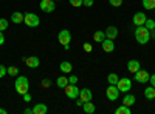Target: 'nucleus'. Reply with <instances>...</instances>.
Returning <instances> with one entry per match:
<instances>
[{
	"mask_svg": "<svg viewBox=\"0 0 155 114\" xmlns=\"http://www.w3.org/2000/svg\"><path fill=\"white\" fill-rule=\"evenodd\" d=\"M135 40L140 43V45H146L149 40H150V31L144 26H137V29H135Z\"/></svg>",
	"mask_w": 155,
	"mask_h": 114,
	"instance_id": "f257e3e1",
	"label": "nucleus"
},
{
	"mask_svg": "<svg viewBox=\"0 0 155 114\" xmlns=\"http://www.w3.org/2000/svg\"><path fill=\"white\" fill-rule=\"evenodd\" d=\"M23 23L30 28H37L39 25H41V19H39V16L34 14V12H27L23 17Z\"/></svg>",
	"mask_w": 155,
	"mask_h": 114,
	"instance_id": "f03ea898",
	"label": "nucleus"
},
{
	"mask_svg": "<svg viewBox=\"0 0 155 114\" xmlns=\"http://www.w3.org/2000/svg\"><path fill=\"white\" fill-rule=\"evenodd\" d=\"M116 86H118L120 93H127L132 90V80L127 79V77H123V79H118V83H116Z\"/></svg>",
	"mask_w": 155,
	"mask_h": 114,
	"instance_id": "7ed1b4c3",
	"label": "nucleus"
},
{
	"mask_svg": "<svg viewBox=\"0 0 155 114\" xmlns=\"http://www.w3.org/2000/svg\"><path fill=\"white\" fill-rule=\"evenodd\" d=\"M58 40H59V43H61L62 46L70 45V42H71V32H70L68 29H62V31H59V34H58Z\"/></svg>",
	"mask_w": 155,
	"mask_h": 114,
	"instance_id": "20e7f679",
	"label": "nucleus"
},
{
	"mask_svg": "<svg viewBox=\"0 0 155 114\" xmlns=\"http://www.w3.org/2000/svg\"><path fill=\"white\" fill-rule=\"evenodd\" d=\"M64 90H65V96L68 99H78V97H79V88H78V85L68 83Z\"/></svg>",
	"mask_w": 155,
	"mask_h": 114,
	"instance_id": "39448f33",
	"label": "nucleus"
},
{
	"mask_svg": "<svg viewBox=\"0 0 155 114\" xmlns=\"http://www.w3.org/2000/svg\"><path fill=\"white\" fill-rule=\"evenodd\" d=\"M120 90H118V86L116 85H109V88L106 90V96H107V99L109 100H112V102H115L116 99L120 97Z\"/></svg>",
	"mask_w": 155,
	"mask_h": 114,
	"instance_id": "423d86ee",
	"label": "nucleus"
},
{
	"mask_svg": "<svg viewBox=\"0 0 155 114\" xmlns=\"http://www.w3.org/2000/svg\"><path fill=\"white\" fill-rule=\"evenodd\" d=\"M147 20V16L144 14V12H135V16L132 19V23L135 25V26H143V25L146 23Z\"/></svg>",
	"mask_w": 155,
	"mask_h": 114,
	"instance_id": "0eeeda50",
	"label": "nucleus"
},
{
	"mask_svg": "<svg viewBox=\"0 0 155 114\" xmlns=\"http://www.w3.org/2000/svg\"><path fill=\"white\" fill-rule=\"evenodd\" d=\"M149 77H150V74H149L147 71H144V69H138V71L135 72V80H137L138 83H146V82H149Z\"/></svg>",
	"mask_w": 155,
	"mask_h": 114,
	"instance_id": "6e6552de",
	"label": "nucleus"
},
{
	"mask_svg": "<svg viewBox=\"0 0 155 114\" xmlns=\"http://www.w3.org/2000/svg\"><path fill=\"white\" fill-rule=\"evenodd\" d=\"M41 9L44 12H53L56 9L54 0H41Z\"/></svg>",
	"mask_w": 155,
	"mask_h": 114,
	"instance_id": "1a4fd4ad",
	"label": "nucleus"
},
{
	"mask_svg": "<svg viewBox=\"0 0 155 114\" xmlns=\"http://www.w3.org/2000/svg\"><path fill=\"white\" fill-rule=\"evenodd\" d=\"M25 63H27L28 68H37L39 65H41V59H39L37 56H31V57H27L25 59Z\"/></svg>",
	"mask_w": 155,
	"mask_h": 114,
	"instance_id": "9d476101",
	"label": "nucleus"
},
{
	"mask_svg": "<svg viewBox=\"0 0 155 114\" xmlns=\"http://www.w3.org/2000/svg\"><path fill=\"white\" fill-rule=\"evenodd\" d=\"M93 97V93L88 90V88H82V90H79V99L82 100V102H88V100H92Z\"/></svg>",
	"mask_w": 155,
	"mask_h": 114,
	"instance_id": "9b49d317",
	"label": "nucleus"
},
{
	"mask_svg": "<svg viewBox=\"0 0 155 114\" xmlns=\"http://www.w3.org/2000/svg\"><path fill=\"white\" fill-rule=\"evenodd\" d=\"M101 45H102V49H104L106 53H113L115 51V42L110 40V39H104L101 42Z\"/></svg>",
	"mask_w": 155,
	"mask_h": 114,
	"instance_id": "f8f14e48",
	"label": "nucleus"
},
{
	"mask_svg": "<svg viewBox=\"0 0 155 114\" xmlns=\"http://www.w3.org/2000/svg\"><path fill=\"white\" fill-rule=\"evenodd\" d=\"M140 66H141V65H140V62L135 60V59H132V60H129V62H127V71H129V72H132V74H135L138 69H141Z\"/></svg>",
	"mask_w": 155,
	"mask_h": 114,
	"instance_id": "ddd939ff",
	"label": "nucleus"
},
{
	"mask_svg": "<svg viewBox=\"0 0 155 114\" xmlns=\"http://www.w3.org/2000/svg\"><path fill=\"white\" fill-rule=\"evenodd\" d=\"M104 32H106V39H110V40H115L118 37V28L116 26H109Z\"/></svg>",
	"mask_w": 155,
	"mask_h": 114,
	"instance_id": "4468645a",
	"label": "nucleus"
},
{
	"mask_svg": "<svg viewBox=\"0 0 155 114\" xmlns=\"http://www.w3.org/2000/svg\"><path fill=\"white\" fill-rule=\"evenodd\" d=\"M48 112V106L45 103H36L33 106V114H47Z\"/></svg>",
	"mask_w": 155,
	"mask_h": 114,
	"instance_id": "2eb2a0df",
	"label": "nucleus"
},
{
	"mask_svg": "<svg viewBox=\"0 0 155 114\" xmlns=\"http://www.w3.org/2000/svg\"><path fill=\"white\" fill-rule=\"evenodd\" d=\"M82 109H84L85 114H93L96 111V106H95V103H92V100H88V102H84Z\"/></svg>",
	"mask_w": 155,
	"mask_h": 114,
	"instance_id": "dca6fc26",
	"label": "nucleus"
},
{
	"mask_svg": "<svg viewBox=\"0 0 155 114\" xmlns=\"http://www.w3.org/2000/svg\"><path fill=\"white\" fill-rule=\"evenodd\" d=\"M23 17H25V14H22V12L16 11V12H12V14H11V22L16 23V25H19V23L23 22Z\"/></svg>",
	"mask_w": 155,
	"mask_h": 114,
	"instance_id": "f3484780",
	"label": "nucleus"
},
{
	"mask_svg": "<svg viewBox=\"0 0 155 114\" xmlns=\"http://www.w3.org/2000/svg\"><path fill=\"white\" fill-rule=\"evenodd\" d=\"M28 90H30V83H17V85H16V91H17L20 96L27 94Z\"/></svg>",
	"mask_w": 155,
	"mask_h": 114,
	"instance_id": "a211bd4d",
	"label": "nucleus"
},
{
	"mask_svg": "<svg viewBox=\"0 0 155 114\" xmlns=\"http://www.w3.org/2000/svg\"><path fill=\"white\" fill-rule=\"evenodd\" d=\"M135 96L134 94H127L126 93V96H124V99H123V105H126V106H132L134 103H135Z\"/></svg>",
	"mask_w": 155,
	"mask_h": 114,
	"instance_id": "6ab92c4d",
	"label": "nucleus"
},
{
	"mask_svg": "<svg viewBox=\"0 0 155 114\" xmlns=\"http://www.w3.org/2000/svg\"><path fill=\"white\" fill-rule=\"evenodd\" d=\"M61 71L62 72H65V74H68V72H71V69H73V65H71V63L70 62H67V60H64L62 63H61Z\"/></svg>",
	"mask_w": 155,
	"mask_h": 114,
	"instance_id": "aec40b11",
	"label": "nucleus"
},
{
	"mask_svg": "<svg viewBox=\"0 0 155 114\" xmlns=\"http://www.w3.org/2000/svg\"><path fill=\"white\" fill-rule=\"evenodd\" d=\"M104 39H106V32H104V31L98 29V31H95V32H93V40H95V42L101 43Z\"/></svg>",
	"mask_w": 155,
	"mask_h": 114,
	"instance_id": "412c9836",
	"label": "nucleus"
},
{
	"mask_svg": "<svg viewBox=\"0 0 155 114\" xmlns=\"http://www.w3.org/2000/svg\"><path fill=\"white\" fill-rule=\"evenodd\" d=\"M144 97L146 99H149V100H152V99H155V86H147L146 90H144Z\"/></svg>",
	"mask_w": 155,
	"mask_h": 114,
	"instance_id": "4be33fe9",
	"label": "nucleus"
},
{
	"mask_svg": "<svg viewBox=\"0 0 155 114\" xmlns=\"http://www.w3.org/2000/svg\"><path fill=\"white\" fill-rule=\"evenodd\" d=\"M56 85L64 90V88L68 85V77H65V75H61V77H58V79H56Z\"/></svg>",
	"mask_w": 155,
	"mask_h": 114,
	"instance_id": "5701e85b",
	"label": "nucleus"
},
{
	"mask_svg": "<svg viewBox=\"0 0 155 114\" xmlns=\"http://www.w3.org/2000/svg\"><path fill=\"white\" fill-rule=\"evenodd\" d=\"M115 114H132L130 111V106H126V105H121L115 109Z\"/></svg>",
	"mask_w": 155,
	"mask_h": 114,
	"instance_id": "b1692460",
	"label": "nucleus"
},
{
	"mask_svg": "<svg viewBox=\"0 0 155 114\" xmlns=\"http://www.w3.org/2000/svg\"><path fill=\"white\" fill-rule=\"evenodd\" d=\"M143 6L144 9H149V11L155 9V0H143Z\"/></svg>",
	"mask_w": 155,
	"mask_h": 114,
	"instance_id": "393cba45",
	"label": "nucleus"
},
{
	"mask_svg": "<svg viewBox=\"0 0 155 114\" xmlns=\"http://www.w3.org/2000/svg\"><path fill=\"white\" fill-rule=\"evenodd\" d=\"M118 75H116L115 72H110L109 75H107V82L110 83V85H116V83H118Z\"/></svg>",
	"mask_w": 155,
	"mask_h": 114,
	"instance_id": "a878e982",
	"label": "nucleus"
},
{
	"mask_svg": "<svg viewBox=\"0 0 155 114\" xmlns=\"http://www.w3.org/2000/svg\"><path fill=\"white\" fill-rule=\"evenodd\" d=\"M8 74L12 75V77H16V75H19V68L17 66H8Z\"/></svg>",
	"mask_w": 155,
	"mask_h": 114,
	"instance_id": "bb28decb",
	"label": "nucleus"
},
{
	"mask_svg": "<svg viewBox=\"0 0 155 114\" xmlns=\"http://www.w3.org/2000/svg\"><path fill=\"white\" fill-rule=\"evenodd\" d=\"M144 26H146L149 31H153V29H155V20L147 19V20H146V23H144Z\"/></svg>",
	"mask_w": 155,
	"mask_h": 114,
	"instance_id": "cd10ccee",
	"label": "nucleus"
},
{
	"mask_svg": "<svg viewBox=\"0 0 155 114\" xmlns=\"http://www.w3.org/2000/svg\"><path fill=\"white\" fill-rule=\"evenodd\" d=\"M70 5L73 8H81L84 6V0H70Z\"/></svg>",
	"mask_w": 155,
	"mask_h": 114,
	"instance_id": "c85d7f7f",
	"label": "nucleus"
},
{
	"mask_svg": "<svg viewBox=\"0 0 155 114\" xmlns=\"http://www.w3.org/2000/svg\"><path fill=\"white\" fill-rule=\"evenodd\" d=\"M8 25H9V22L6 19H0V31L8 29Z\"/></svg>",
	"mask_w": 155,
	"mask_h": 114,
	"instance_id": "c756f323",
	"label": "nucleus"
},
{
	"mask_svg": "<svg viewBox=\"0 0 155 114\" xmlns=\"http://www.w3.org/2000/svg\"><path fill=\"white\" fill-rule=\"evenodd\" d=\"M17 83H30V82H28V79L25 77V75H17L16 77V85Z\"/></svg>",
	"mask_w": 155,
	"mask_h": 114,
	"instance_id": "7c9ffc66",
	"label": "nucleus"
},
{
	"mask_svg": "<svg viewBox=\"0 0 155 114\" xmlns=\"http://www.w3.org/2000/svg\"><path fill=\"white\" fill-rule=\"evenodd\" d=\"M41 86L42 88H50L51 86V80L50 79H42L41 80Z\"/></svg>",
	"mask_w": 155,
	"mask_h": 114,
	"instance_id": "2f4dec72",
	"label": "nucleus"
},
{
	"mask_svg": "<svg viewBox=\"0 0 155 114\" xmlns=\"http://www.w3.org/2000/svg\"><path fill=\"white\" fill-rule=\"evenodd\" d=\"M109 3H110L112 6H115V8H120V6L123 5V0H109Z\"/></svg>",
	"mask_w": 155,
	"mask_h": 114,
	"instance_id": "473e14b6",
	"label": "nucleus"
},
{
	"mask_svg": "<svg viewBox=\"0 0 155 114\" xmlns=\"http://www.w3.org/2000/svg\"><path fill=\"white\" fill-rule=\"evenodd\" d=\"M6 74H8V69H6L3 65H0V79H3Z\"/></svg>",
	"mask_w": 155,
	"mask_h": 114,
	"instance_id": "72a5a7b5",
	"label": "nucleus"
},
{
	"mask_svg": "<svg viewBox=\"0 0 155 114\" xmlns=\"http://www.w3.org/2000/svg\"><path fill=\"white\" fill-rule=\"evenodd\" d=\"M82 48H84V51H85V53H92V51H93V46L90 45V43H84Z\"/></svg>",
	"mask_w": 155,
	"mask_h": 114,
	"instance_id": "f704fd0d",
	"label": "nucleus"
},
{
	"mask_svg": "<svg viewBox=\"0 0 155 114\" xmlns=\"http://www.w3.org/2000/svg\"><path fill=\"white\" fill-rule=\"evenodd\" d=\"M68 83L76 85L78 83V75H70V77H68Z\"/></svg>",
	"mask_w": 155,
	"mask_h": 114,
	"instance_id": "c9c22d12",
	"label": "nucleus"
},
{
	"mask_svg": "<svg viewBox=\"0 0 155 114\" xmlns=\"http://www.w3.org/2000/svg\"><path fill=\"white\" fill-rule=\"evenodd\" d=\"M93 0H84V6H87V8H90V6H93Z\"/></svg>",
	"mask_w": 155,
	"mask_h": 114,
	"instance_id": "e433bc0d",
	"label": "nucleus"
},
{
	"mask_svg": "<svg viewBox=\"0 0 155 114\" xmlns=\"http://www.w3.org/2000/svg\"><path fill=\"white\" fill-rule=\"evenodd\" d=\"M23 100H25V102H31V94L30 93H27V94H23Z\"/></svg>",
	"mask_w": 155,
	"mask_h": 114,
	"instance_id": "4c0bfd02",
	"label": "nucleus"
},
{
	"mask_svg": "<svg viewBox=\"0 0 155 114\" xmlns=\"http://www.w3.org/2000/svg\"><path fill=\"white\" fill-rule=\"evenodd\" d=\"M5 43V35H3V31H0V46Z\"/></svg>",
	"mask_w": 155,
	"mask_h": 114,
	"instance_id": "58836bf2",
	"label": "nucleus"
},
{
	"mask_svg": "<svg viewBox=\"0 0 155 114\" xmlns=\"http://www.w3.org/2000/svg\"><path fill=\"white\" fill-rule=\"evenodd\" d=\"M149 82H150V85H152V86H155V74H152L150 77H149Z\"/></svg>",
	"mask_w": 155,
	"mask_h": 114,
	"instance_id": "ea45409f",
	"label": "nucleus"
},
{
	"mask_svg": "<svg viewBox=\"0 0 155 114\" xmlns=\"http://www.w3.org/2000/svg\"><path fill=\"white\" fill-rule=\"evenodd\" d=\"M23 112H25V114H33V108H25Z\"/></svg>",
	"mask_w": 155,
	"mask_h": 114,
	"instance_id": "a19ab883",
	"label": "nucleus"
},
{
	"mask_svg": "<svg viewBox=\"0 0 155 114\" xmlns=\"http://www.w3.org/2000/svg\"><path fill=\"white\" fill-rule=\"evenodd\" d=\"M76 105H78V106H82V105H84V102H82L79 97H78V100H76Z\"/></svg>",
	"mask_w": 155,
	"mask_h": 114,
	"instance_id": "79ce46f5",
	"label": "nucleus"
},
{
	"mask_svg": "<svg viewBox=\"0 0 155 114\" xmlns=\"http://www.w3.org/2000/svg\"><path fill=\"white\" fill-rule=\"evenodd\" d=\"M6 112H8V111H6L5 108H0V114H6Z\"/></svg>",
	"mask_w": 155,
	"mask_h": 114,
	"instance_id": "37998d69",
	"label": "nucleus"
},
{
	"mask_svg": "<svg viewBox=\"0 0 155 114\" xmlns=\"http://www.w3.org/2000/svg\"><path fill=\"white\" fill-rule=\"evenodd\" d=\"M56 2H58V0H56Z\"/></svg>",
	"mask_w": 155,
	"mask_h": 114,
	"instance_id": "c03bdc74",
	"label": "nucleus"
}]
</instances>
